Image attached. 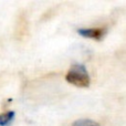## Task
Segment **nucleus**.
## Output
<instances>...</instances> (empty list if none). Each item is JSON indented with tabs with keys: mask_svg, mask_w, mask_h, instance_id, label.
Segmentation results:
<instances>
[{
	"mask_svg": "<svg viewBox=\"0 0 126 126\" xmlns=\"http://www.w3.org/2000/svg\"><path fill=\"white\" fill-rule=\"evenodd\" d=\"M76 31H78L79 34L84 38L95 39L97 41H100L105 37V34L107 32V28H105V27H103V28H91V29L82 28V29H78Z\"/></svg>",
	"mask_w": 126,
	"mask_h": 126,
	"instance_id": "nucleus-2",
	"label": "nucleus"
},
{
	"mask_svg": "<svg viewBox=\"0 0 126 126\" xmlns=\"http://www.w3.org/2000/svg\"><path fill=\"white\" fill-rule=\"evenodd\" d=\"M65 80L79 87H87L90 85V76L84 64H74L70 67Z\"/></svg>",
	"mask_w": 126,
	"mask_h": 126,
	"instance_id": "nucleus-1",
	"label": "nucleus"
},
{
	"mask_svg": "<svg viewBox=\"0 0 126 126\" xmlns=\"http://www.w3.org/2000/svg\"><path fill=\"white\" fill-rule=\"evenodd\" d=\"M72 126H101L97 122L93 120H89V118H81L73 123Z\"/></svg>",
	"mask_w": 126,
	"mask_h": 126,
	"instance_id": "nucleus-4",
	"label": "nucleus"
},
{
	"mask_svg": "<svg viewBox=\"0 0 126 126\" xmlns=\"http://www.w3.org/2000/svg\"><path fill=\"white\" fill-rule=\"evenodd\" d=\"M16 117L15 111H9L7 113L0 114V126H9Z\"/></svg>",
	"mask_w": 126,
	"mask_h": 126,
	"instance_id": "nucleus-3",
	"label": "nucleus"
}]
</instances>
